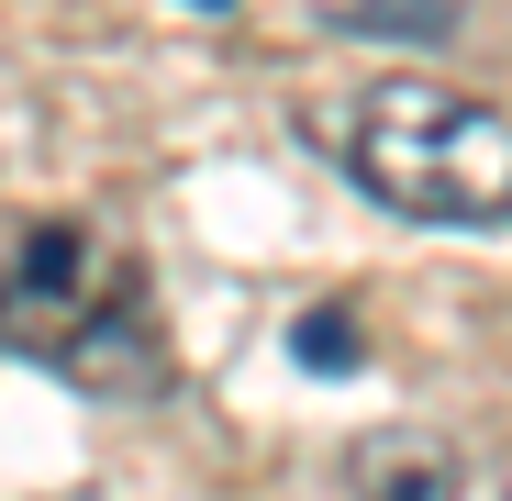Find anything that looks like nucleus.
I'll use <instances>...</instances> for the list:
<instances>
[{
  "label": "nucleus",
  "instance_id": "obj_1",
  "mask_svg": "<svg viewBox=\"0 0 512 501\" xmlns=\"http://www.w3.org/2000/svg\"><path fill=\"white\" fill-rule=\"evenodd\" d=\"M0 346L67 368L78 390H167L145 268L90 223H23L0 245Z\"/></svg>",
  "mask_w": 512,
  "mask_h": 501
},
{
  "label": "nucleus",
  "instance_id": "obj_2",
  "mask_svg": "<svg viewBox=\"0 0 512 501\" xmlns=\"http://www.w3.org/2000/svg\"><path fill=\"white\" fill-rule=\"evenodd\" d=\"M346 167L401 223H446V234L512 223V112L446 90V78H379L346 112Z\"/></svg>",
  "mask_w": 512,
  "mask_h": 501
},
{
  "label": "nucleus",
  "instance_id": "obj_3",
  "mask_svg": "<svg viewBox=\"0 0 512 501\" xmlns=\"http://www.w3.org/2000/svg\"><path fill=\"white\" fill-rule=\"evenodd\" d=\"M346 501H512V468L446 424H379L346 446Z\"/></svg>",
  "mask_w": 512,
  "mask_h": 501
},
{
  "label": "nucleus",
  "instance_id": "obj_4",
  "mask_svg": "<svg viewBox=\"0 0 512 501\" xmlns=\"http://www.w3.org/2000/svg\"><path fill=\"white\" fill-rule=\"evenodd\" d=\"M290 346H301L312 368H323V357H357V323H346V312H301V334H290Z\"/></svg>",
  "mask_w": 512,
  "mask_h": 501
},
{
  "label": "nucleus",
  "instance_id": "obj_5",
  "mask_svg": "<svg viewBox=\"0 0 512 501\" xmlns=\"http://www.w3.org/2000/svg\"><path fill=\"white\" fill-rule=\"evenodd\" d=\"M201 12H234V0H201Z\"/></svg>",
  "mask_w": 512,
  "mask_h": 501
}]
</instances>
